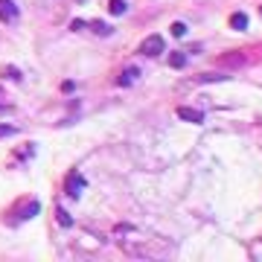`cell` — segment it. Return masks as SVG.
Returning <instances> with one entry per match:
<instances>
[{"mask_svg": "<svg viewBox=\"0 0 262 262\" xmlns=\"http://www.w3.org/2000/svg\"><path fill=\"white\" fill-rule=\"evenodd\" d=\"M85 27H88V21H73V30H76V33H82Z\"/></svg>", "mask_w": 262, "mask_h": 262, "instance_id": "9a60e30c", "label": "cell"}, {"mask_svg": "<svg viewBox=\"0 0 262 262\" xmlns=\"http://www.w3.org/2000/svg\"><path fill=\"white\" fill-rule=\"evenodd\" d=\"M91 27H94V33H97V35H111V33H114V30H111L105 21H94Z\"/></svg>", "mask_w": 262, "mask_h": 262, "instance_id": "30bf717a", "label": "cell"}, {"mask_svg": "<svg viewBox=\"0 0 262 262\" xmlns=\"http://www.w3.org/2000/svg\"><path fill=\"white\" fill-rule=\"evenodd\" d=\"M0 21H18V6L12 0H0Z\"/></svg>", "mask_w": 262, "mask_h": 262, "instance_id": "3957f363", "label": "cell"}, {"mask_svg": "<svg viewBox=\"0 0 262 262\" xmlns=\"http://www.w3.org/2000/svg\"><path fill=\"white\" fill-rule=\"evenodd\" d=\"M82 190H85V178H82L79 172H70V175H67V181H65V193H67V196H73V198H79Z\"/></svg>", "mask_w": 262, "mask_h": 262, "instance_id": "7a4b0ae2", "label": "cell"}, {"mask_svg": "<svg viewBox=\"0 0 262 262\" xmlns=\"http://www.w3.org/2000/svg\"><path fill=\"white\" fill-rule=\"evenodd\" d=\"M201 82H225L228 76H219V73H204V76H198Z\"/></svg>", "mask_w": 262, "mask_h": 262, "instance_id": "5bb4252c", "label": "cell"}, {"mask_svg": "<svg viewBox=\"0 0 262 262\" xmlns=\"http://www.w3.org/2000/svg\"><path fill=\"white\" fill-rule=\"evenodd\" d=\"M108 9H111V15H126V9H129V6H126V0H111V3H108Z\"/></svg>", "mask_w": 262, "mask_h": 262, "instance_id": "9c48e42d", "label": "cell"}, {"mask_svg": "<svg viewBox=\"0 0 262 262\" xmlns=\"http://www.w3.org/2000/svg\"><path fill=\"white\" fill-rule=\"evenodd\" d=\"M169 65L172 67H184L187 65V56H184V53H172V56H169Z\"/></svg>", "mask_w": 262, "mask_h": 262, "instance_id": "7c38bea8", "label": "cell"}, {"mask_svg": "<svg viewBox=\"0 0 262 262\" xmlns=\"http://www.w3.org/2000/svg\"><path fill=\"white\" fill-rule=\"evenodd\" d=\"M242 62H245V59H242L239 53H233V56H222V59H219V65H225V67H239Z\"/></svg>", "mask_w": 262, "mask_h": 262, "instance_id": "ba28073f", "label": "cell"}, {"mask_svg": "<svg viewBox=\"0 0 262 262\" xmlns=\"http://www.w3.org/2000/svg\"><path fill=\"white\" fill-rule=\"evenodd\" d=\"M38 210H41V204H38V201H30V204H24V207H21L18 219H33V216H38Z\"/></svg>", "mask_w": 262, "mask_h": 262, "instance_id": "8992f818", "label": "cell"}, {"mask_svg": "<svg viewBox=\"0 0 262 262\" xmlns=\"http://www.w3.org/2000/svg\"><path fill=\"white\" fill-rule=\"evenodd\" d=\"M137 76H140V70H137V67L123 70V76H120V85H134V82H137Z\"/></svg>", "mask_w": 262, "mask_h": 262, "instance_id": "52a82bcc", "label": "cell"}, {"mask_svg": "<svg viewBox=\"0 0 262 262\" xmlns=\"http://www.w3.org/2000/svg\"><path fill=\"white\" fill-rule=\"evenodd\" d=\"M178 117H181V120H187V123H201V120H204V114H201V111L187 108V105H181V108H178Z\"/></svg>", "mask_w": 262, "mask_h": 262, "instance_id": "277c9868", "label": "cell"}, {"mask_svg": "<svg viewBox=\"0 0 262 262\" xmlns=\"http://www.w3.org/2000/svg\"><path fill=\"white\" fill-rule=\"evenodd\" d=\"M56 219H59V225H62V228H70V225H73V219L67 216V210H62V207L56 210Z\"/></svg>", "mask_w": 262, "mask_h": 262, "instance_id": "8fae6325", "label": "cell"}, {"mask_svg": "<svg viewBox=\"0 0 262 262\" xmlns=\"http://www.w3.org/2000/svg\"><path fill=\"white\" fill-rule=\"evenodd\" d=\"M230 27L239 30V33L248 30V15H245V12H233V15H230Z\"/></svg>", "mask_w": 262, "mask_h": 262, "instance_id": "5b68a950", "label": "cell"}, {"mask_svg": "<svg viewBox=\"0 0 262 262\" xmlns=\"http://www.w3.org/2000/svg\"><path fill=\"white\" fill-rule=\"evenodd\" d=\"M169 30H172V35H175V38H184V35H187V24H181V21H175V24H172Z\"/></svg>", "mask_w": 262, "mask_h": 262, "instance_id": "4fadbf2b", "label": "cell"}, {"mask_svg": "<svg viewBox=\"0 0 262 262\" xmlns=\"http://www.w3.org/2000/svg\"><path fill=\"white\" fill-rule=\"evenodd\" d=\"M140 53H143V56H161V53H164V38H161V35H149V38L140 44Z\"/></svg>", "mask_w": 262, "mask_h": 262, "instance_id": "6da1fadb", "label": "cell"}, {"mask_svg": "<svg viewBox=\"0 0 262 262\" xmlns=\"http://www.w3.org/2000/svg\"><path fill=\"white\" fill-rule=\"evenodd\" d=\"M6 134H15V129L12 126H0V137H6Z\"/></svg>", "mask_w": 262, "mask_h": 262, "instance_id": "2e32d148", "label": "cell"}]
</instances>
